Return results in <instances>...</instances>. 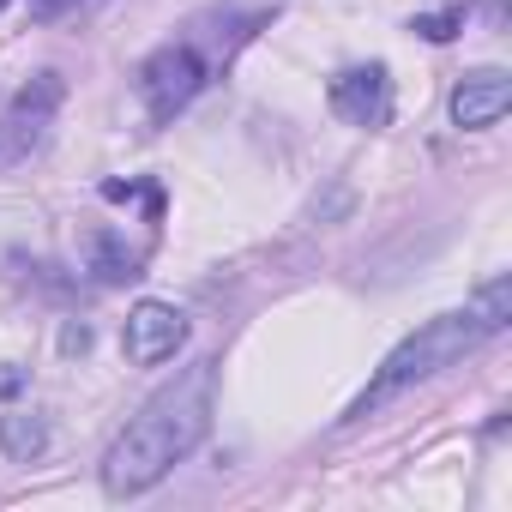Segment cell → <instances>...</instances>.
Segmentation results:
<instances>
[{
    "mask_svg": "<svg viewBox=\"0 0 512 512\" xmlns=\"http://www.w3.org/2000/svg\"><path fill=\"white\" fill-rule=\"evenodd\" d=\"M211 386H217V362H193L187 374H175L163 392L145 398V410L121 428V440L103 458V488L115 500L157 488L211 428Z\"/></svg>",
    "mask_w": 512,
    "mask_h": 512,
    "instance_id": "obj_1",
    "label": "cell"
},
{
    "mask_svg": "<svg viewBox=\"0 0 512 512\" xmlns=\"http://www.w3.org/2000/svg\"><path fill=\"white\" fill-rule=\"evenodd\" d=\"M500 326H506V278H494V284L464 308V314H440V320H428L416 338H404V344L380 362L374 386L356 398V410H350V416H368V410H380L386 398H398L404 386H416V380H428V374L452 368L458 356H470L476 344H488Z\"/></svg>",
    "mask_w": 512,
    "mask_h": 512,
    "instance_id": "obj_2",
    "label": "cell"
},
{
    "mask_svg": "<svg viewBox=\"0 0 512 512\" xmlns=\"http://www.w3.org/2000/svg\"><path fill=\"white\" fill-rule=\"evenodd\" d=\"M205 85V61L193 55V43H163L145 67H139V97L151 109V121H169L175 109H187Z\"/></svg>",
    "mask_w": 512,
    "mask_h": 512,
    "instance_id": "obj_3",
    "label": "cell"
},
{
    "mask_svg": "<svg viewBox=\"0 0 512 512\" xmlns=\"http://www.w3.org/2000/svg\"><path fill=\"white\" fill-rule=\"evenodd\" d=\"M55 103H61V79H55V73H37V79H31L7 109H0V169L37 151V139H43V127H49V115H55Z\"/></svg>",
    "mask_w": 512,
    "mask_h": 512,
    "instance_id": "obj_4",
    "label": "cell"
},
{
    "mask_svg": "<svg viewBox=\"0 0 512 512\" xmlns=\"http://www.w3.org/2000/svg\"><path fill=\"white\" fill-rule=\"evenodd\" d=\"M121 344H127V362L157 368V362H169V356L187 344V320H181V308H169V302H139V308L127 314Z\"/></svg>",
    "mask_w": 512,
    "mask_h": 512,
    "instance_id": "obj_5",
    "label": "cell"
},
{
    "mask_svg": "<svg viewBox=\"0 0 512 512\" xmlns=\"http://www.w3.org/2000/svg\"><path fill=\"white\" fill-rule=\"evenodd\" d=\"M332 109L350 121V127H380L392 115V79L386 67H350L332 79Z\"/></svg>",
    "mask_w": 512,
    "mask_h": 512,
    "instance_id": "obj_6",
    "label": "cell"
},
{
    "mask_svg": "<svg viewBox=\"0 0 512 512\" xmlns=\"http://www.w3.org/2000/svg\"><path fill=\"white\" fill-rule=\"evenodd\" d=\"M506 109H512V79H506L500 67H482V73L458 79V91H452V121H458L464 133L494 127Z\"/></svg>",
    "mask_w": 512,
    "mask_h": 512,
    "instance_id": "obj_7",
    "label": "cell"
},
{
    "mask_svg": "<svg viewBox=\"0 0 512 512\" xmlns=\"http://www.w3.org/2000/svg\"><path fill=\"white\" fill-rule=\"evenodd\" d=\"M49 446V428L37 422V416H0V452H7V458H37Z\"/></svg>",
    "mask_w": 512,
    "mask_h": 512,
    "instance_id": "obj_8",
    "label": "cell"
},
{
    "mask_svg": "<svg viewBox=\"0 0 512 512\" xmlns=\"http://www.w3.org/2000/svg\"><path fill=\"white\" fill-rule=\"evenodd\" d=\"M458 25H464V13H422V19H416V31H422L428 43H452Z\"/></svg>",
    "mask_w": 512,
    "mask_h": 512,
    "instance_id": "obj_9",
    "label": "cell"
},
{
    "mask_svg": "<svg viewBox=\"0 0 512 512\" xmlns=\"http://www.w3.org/2000/svg\"><path fill=\"white\" fill-rule=\"evenodd\" d=\"M7 392H19V374H0V398H7Z\"/></svg>",
    "mask_w": 512,
    "mask_h": 512,
    "instance_id": "obj_10",
    "label": "cell"
}]
</instances>
